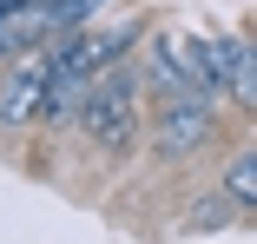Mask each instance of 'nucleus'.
<instances>
[{
    "mask_svg": "<svg viewBox=\"0 0 257 244\" xmlns=\"http://www.w3.org/2000/svg\"><path fill=\"white\" fill-rule=\"evenodd\" d=\"M79 132L99 139L106 152H119V145L139 132V79H132L125 66H106V73L92 79L86 106H79Z\"/></svg>",
    "mask_w": 257,
    "mask_h": 244,
    "instance_id": "nucleus-1",
    "label": "nucleus"
},
{
    "mask_svg": "<svg viewBox=\"0 0 257 244\" xmlns=\"http://www.w3.org/2000/svg\"><path fill=\"white\" fill-rule=\"evenodd\" d=\"M132 40H139V27H132V20H125V27H92V33H86V46H92L99 73H106V66H119V53H125Z\"/></svg>",
    "mask_w": 257,
    "mask_h": 244,
    "instance_id": "nucleus-7",
    "label": "nucleus"
},
{
    "mask_svg": "<svg viewBox=\"0 0 257 244\" xmlns=\"http://www.w3.org/2000/svg\"><path fill=\"white\" fill-rule=\"evenodd\" d=\"M224 218H237V205H231V198H198V205L185 211V224H191V231H204V224H211V231H218Z\"/></svg>",
    "mask_w": 257,
    "mask_h": 244,
    "instance_id": "nucleus-10",
    "label": "nucleus"
},
{
    "mask_svg": "<svg viewBox=\"0 0 257 244\" xmlns=\"http://www.w3.org/2000/svg\"><path fill=\"white\" fill-rule=\"evenodd\" d=\"M204 46H211V86L231 99V79L244 66V33H204Z\"/></svg>",
    "mask_w": 257,
    "mask_h": 244,
    "instance_id": "nucleus-5",
    "label": "nucleus"
},
{
    "mask_svg": "<svg viewBox=\"0 0 257 244\" xmlns=\"http://www.w3.org/2000/svg\"><path fill=\"white\" fill-rule=\"evenodd\" d=\"M99 7H106V0H53L46 14H53V33H86V20Z\"/></svg>",
    "mask_w": 257,
    "mask_h": 244,
    "instance_id": "nucleus-8",
    "label": "nucleus"
},
{
    "mask_svg": "<svg viewBox=\"0 0 257 244\" xmlns=\"http://www.w3.org/2000/svg\"><path fill=\"white\" fill-rule=\"evenodd\" d=\"M46 106V53H33L7 86H0V126H33Z\"/></svg>",
    "mask_w": 257,
    "mask_h": 244,
    "instance_id": "nucleus-3",
    "label": "nucleus"
},
{
    "mask_svg": "<svg viewBox=\"0 0 257 244\" xmlns=\"http://www.w3.org/2000/svg\"><path fill=\"white\" fill-rule=\"evenodd\" d=\"M145 86L159 92L165 106H185V99H198V86H191V73L165 53V40H152V53H145Z\"/></svg>",
    "mask_w": 257,
    "mask_h": 244,
    "instance_id": "nucleus-4",
    "label": "nucleus"
},
{
    "mask_svg": "<svg viewBox=\"0 0 257 244\" xmlns=\"http://www.w3.org/2000/svg\"><path fill=\"white\" fill-rule=\"evenodd\" d=\"M231 99H237L244 112H257V40H244V66H237V79H231Z\"/></svg>",
    "mask_w": 257,
    "mask_h": 244,
    "instance_id": "nucleus-9",
    "label": "nucleus"
},
{
    "mask_svg": "<svg viewBox=\"0 0 257 244\" xmlns=\"http://www.w3.org/2000/svg\"><path fill=\"white\" fill-rule=\"evenodd\" d=\"M224 198L237 205V211H257V145H250V152H237L231 165H224Z\"/></svg>",
    "mask_w": 257,
    "mask_h": 244,
    "instance_id": "nucleus-6",
    "label": "nucleus"
},
{
    "mask_svg": "<svg viewBox=\"0 0 257 244\" xmlns=\"http://www.w3.org/2000/svg\"><path fill=\"white\" fill-rule=\"evenodd\" d=\"M204 139H218V106L185 99V106H165V112H159V126H152V152H159V159H191Z\"/></svg>",
    "mask_w": 257,
    "mask_h": 244,
    "instance_id": "nucleus-2",
    "label": "nucleus"
}]
</instances>
